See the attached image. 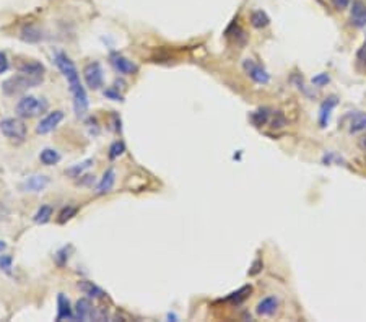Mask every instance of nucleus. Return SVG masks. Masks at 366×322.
I'll use <instances>...</instances> for the list:
<instances>
[{
	"mask_svg": "<svg viewBox=\"0 0 366 322\" xmlns=\"http://www.w3.org/2000/svg\"><path fill=\"white\" fill-rule=\"evenodd\" d=\"M0 132L13 143H21L26 138V125L21 119L5 118L0 120Z\"/></svg>",
	"mask_w": 366,
	"mask_h": 322,
	"instance_id": "obj_3",
	"label": "nucleus"
},
{
	"mask_svg": "<svg viewBox=\"0 0 366 322\" xmlns=\"http://www.w3.org/2000/svg\"><path fill=\"white\" fill-rule=\"evenodd\" d=\"M91 166H93V160H85V161L78 163V165H75V166L68 168V169L66 171V174L70 176V177H78L83 171L90 169Z\"/></svg>",
	"mask_w": 366,
	"mask_h": 322,
	"instance_id": "obj_22",
	"label": "nucleus"
},
{
	"mask_svg": "<svg viewBox=\"0 0 366 322\" xmlns=\"http://www.w3.org/2000/svg\"><path fill=\"white\" fill-rule=\"evenodd\" d=\"M331 2H332V5L337 8V10H344V8L349 7L350 0H331Z\"/></svg>",
	"mask_w": 366,
	"mask_h": 322,
	"instance_id": "obj_33",
	"label": "nucleus"
},
{
	"mask_svg": "<svg viewBox=\"0 0 366 322\" xmlns=\"http://www.w3.org/2000/svg\"><path fill=\"white\" fill-rule=\"evenodd\" d=\"M366 130V113H358L353 116L350 122V132L351 134H358Z\"/></svg>",
	"mask_w": 366,
	"mask_h": 322,
	"instance_id": "obj_21",
	"label": "nucleus"
},
{
	"mask_svg": "<svg viewBox=\"0 0 366 322\" xmlns=\"http://www.w3.org/2000/svg\"><path fill=\"white\" fill-rule=\"evenodd\" d=\"M275 116H277V118H273V120H272V127H273V129H282V127H285V124H286L285 116L282 114V113H277Z\"/></svg>",
	"mask_w": 366,
	"mask_h": 322,
	"instance_id": "obj_30",
	"label": "nucleus"
},
{
	"mask_svg": "<svg viewBox=\"0 0 366 322\" xmlns=\"http://www.w3.org/2000/svg\"><path fill=\"white\" fill-rule=\"evenodd\" d=\"M5 247H7V244H5V242H3V241H0V253H2V251L5 249Z\"/></svg>",
	"mask_w": 366,
	"mask_h": 322,
	"instance_id": "obj_37",
	"label": "nucleus"
},
{
	"mask_svg": "<svg viewBox=\"0 0 366 322\" xmlns=\"http://www.w3.org/2000/svg\"><path fill=\"white\" fill-rule=\"evenodd\" d=\"M251 290H252L251 287H243L241 290H238L236 293H231V295L226 298V301H231V303H234V305H239L241 301L246 300L248 295L251 293Z\"/></svg>",
	"mask_w": 366,
	"mask_h": 322,
	"instance_id": "obj_24",
	"label": "nucleus"
},
{
	"mask_svg": "<svg viewBox=\"0 0 366 322\" xmlns=\"http://www.w3.org/2000/svg\"><path fill=\"white\" fill-rule=\"evenodd\" d=\"M78 288H80V291H83L86 296H90V298H104L106 296V293L101 290L100 287H96L93 282H88V280H82V282H78Z\"/></svg>",
	"mask_w": 366,
	"mask_h": 322,
	"instance_id": "obj_14",
	"label": "nucleus"
},
{
	"mask_svg": "<svg viewBox=\"0 0 366 322\" xmlns=\"http://www.w3.org/2000/svg\"><path fill=\"white\" fill-rule=\"evenodd\" d=\"M124 152H126V145H124V142H114L109 148V158H111V160H114V158L122 155Z\"/></svg>",
	"mask_w": 366,
	"mask_h": 322,
	"instance_id": "obj_26",
	"label": "nucleus"
},
{
	"mask_svg": "<svg viewBox=\"0 0 366 322\" xmlns=\"http://www.w3.org/2000/svg\"><path fill=\"white\" fill-rule=\"evenodd\" d=\"M21 38H23V41H28V43H38V41H41V38H43V34H41V31L36 26L30 25V26L23 28Z\"/></svg>",
	"mask_w": 366,
	"mask_h": 322,
	"instance_id": "obj_19",
	"label": "nucleus"
},
{
	"mask_svg": "<svg viewBox=\"0 0 366 322\" xmlns=\"http://www.w3.org/2000/svg\"><path fill=\"white\" fill-rule=\"evenodd\" d=\"M358 147L361 148L363 152H366V135H363L360 140H358Z\"/></svg>",
	"mask_w": 366,
	"mask_h": 322,
	"instance_id": "obj_36",
	"label": "nucleus"
},
{
	"mask_svg": "<svg viewBox=\"0 0 366 322\" xmlns=\"http://www.w3.org/2000/svg\"><path fill=\"white\" fill-rule=\"evenodd\" d=\"M39 160L46 166H54L60 161V155L54 148H44V150L39 153Z\"/></svg>",
	"mask_w": 366,
	"mask_h": 322,
	"instance_id": "obj_17",
	"label": "nucleus"
},
{
	"mask_svg": "<svg viewBox=\"0 0 366 322\" xmlns=\"http://www.w3.org/2000/svg\"><path fill=\"white\" fill-rule=\"evenodd\" d=\"M12 269H13L12 255H8V254H3L2 255V253H0V270H2V272H5L7 275H10L12 273Z\"/></svg>",
	"mask_w": 366,
	"mask_h": 322,
	"instance_id": "obj_25",
	"label": "nucleus"
},
{
	"mask_svg": "<svg viewBox=\"0 0 366 322\" xmlns=\"http://www.w3.org/2000/svg\"><path fill=\"white\" fill-rule=\"evenodd\" d=\"M75 317L80 321H85V319H91L93 317L95 319V307L91 305L90 300H86V298H82V300L77 301L75 305Z\"/></svg>",
	"mask_w": 366,
	"mask_h": 322,
	"instance_id": "obj_12",
	"label": "nucleus"
},
{
	"mask_svg": "<svg viewBox=\"0 0 366 322\" xmlns=\"http://www.w3.org/2000/svg\"><path fill=\"white\" fill-rule=\"evenodd\" d=\"M48 184H49V177L48 176L34 174V176L26 177L20 187H21L23 192H43V190L48 187Z\"/></svg>",
	"mask_w": 366,
	"mask_h": 322,
	"instance_id": "obj_9",
	"label": "nucleus"
},
{
	"mask_svg": "<svg viewBox=\"0 0 366 322\" xmlns=\"http://www.w3.org/2000/svg\"><path fill=\"white\" fill-rule=\"evenodd\" d=\"M356 67H358L361 72H366V43L363 48L358 51V54H356Z\"/></svg>",
	"mask_w": 366,
	"mask_h": 322,
	"instance_id": "obj_29",
	"label": "nucleus"
},
{
	"mask_svg": "<svg viewBox=\"0 0 366 322\" xmlns=\"http://www.w3.org/2000/svg\"><path fill=\"white\" fill-rule=\"evenodd\" d=\"M7 217H8V208L5 207V205L0 203V221L7 220Z\"/></svg>",
	"mask_w": 366,
	"mask_h": 322,
	"instance_id": "obj_35",
	"label": "nucleus"
},
{
	"mask_svg": "<svg viewBox=\"0 0 366 322\" xmlns=\"http://www.w3.org/2000/svg\"><path fill=\"white\" fill-rule=\"evenodd\" d=\"M75 215H77V207L68 205V207H66L59 213V223H66L67 220H70L72 217H75Z\"/></svg>",
	"mask_w": 366,
	"mask_h": 322,
	"instance_id": "obj_27",
	"label": "nucleus"
},
{
	"mask_svg": "<svg viewBox=\"0 0 366 322\" xmlns=\"http://www.w3.org/2000/svg\"><path fill=\"white\" fill-rule=\"evenodd\" d=\"M243 68H244V72H246L248 75L251 77L256 83L266 85V83L270 82V75H268V73L261 67V65H257V64L254 62V60H251V59H246V60H244V62H243Z\"/></svg>",
	"mask_w": 366,
	"mask_h": 322,
	"instance_id": "obj_7",
	"label": "nucleus"
},
{
	"mask_svg": "<svg viewBox=\"0 0 366 322\" xmlns=\"http://www.w3.org/2000/svg\"><path fill=\"white\" fill-rule=\"evenodd\" d=\"M109 62L114 67L116 72H119L120 75H133V73H137V70H138V67L132 62V60H129L127 57H124V55L119 52L111 54Z\"/></svg>",
	"mask_w": 366,
	"mask_h": 322,
	"instance_id": "obj_6",
	"label": "nucleus"
},
{
	"mask_svg": "<svg viewBox=\"0 0 366 322\" xmlns=\"http://www.w3.org/2000/svg\"><path fill=\"white\" fill-rule=\"evenodd\" d=\"M280 306V301L277 296H267L264 300L259 301V305L256 307V312L259 316H273L277 312Z\"/></svg>",
	"mask_w": 366,
	"mask_h": 322,
	"instance_id": "obj_11",
	"label": "nucleus"
},
{
	"mask_svg": "<svg viewBox=\"0 0 366 322\" xmlns=\"http://www.w3.org/2000/svg\"><path fill=\"white\" fill-rule=\"evenodd\" d=\"M329 80H331V78H329L327 73H319L317 77L313 78V85H316V86H324V85H327Z\"/></svg>",
	"mask_w": 366,
	"mask_h": 322,
	"instance_id": "obj_31",
	"label": "nucleus"
},
{
	"mask_svg": "<svg viewBox=\"0 0 366 322\" xmlns=\"http://www.w3.org/2000/svg\"><path fill=\"white\" fill-rule=\"evenodd\" d=\"M41 80H36V78H31L28 75H15V77H10L8 80L3 82L2 85V90L5 95L12 96V95H18V93L28 90V88H34L36 85H39Z\"/></svg>",
	"mask_w": 366,
	"mask_h": 322,
	"instance_id": "obj_4",
	"label": "nucleus"
},
{
	"mask_svg": "<svg viewBox=\"0 0 366 322\" xmlns=\"http://www.w3.org/2000/svg\"><path fill=\"white\" fill-rule=\"evenodd\" d=\"M62 119H64L62 111H52V113H49L46 118L41 119V122L36 125V132L41 134V135H46V134L52 132V130L57 129V125L62 122Z\"/></svg>",
	"mask_w": 366,
	"mask_h": 322,
	"instance_id": "obj_8",
	"label": "nucleus"
},
{
	"mask_svg": "<svg viewBox=\"0 0 366 322\" xmlns=\"http://www.w3.org/2000/svg\"><path fill=\"white\" fill-rule=\"evenodd\" d=\"M48 107H49V102L48 100H44V98L25 96L17 102L15 111L23 119H33L41 114H44L46 111H48Z\"/></svg>",
	"mask_w": 366,
	"mask_h": 322,
	"instance_id": "obj_2",
	"label": "nucleus"
},
{
	"mask_svg": "<svg viewBox=\"0 0 366 322\" xmlns=\"http://www.w3.org/2000/svg\"><path fill=\"white\" fill-rule=\"evenodd\" d=\"M18 72L23 73V75H28L31 78H36V80H43V75L46 72L44 65L41 62H36V60H25L18 65Z\"/></svg>",
	"mask_w": 366,
	"mask_h": 322,
	"instance_id": "obj_10",
	"label": "nucleus"
},
{
	"mask_svg": "<svg viewBox=\"0 0 366 322\" xmlns=\"http://www.w3.org/2000/svg\"><path fill=\"white\" fill-rule=\"evenodd\" d=\"M54 210L50 205H41V207L38 208V212L34 213L33 220L36 223H39V225H44V223H48L50 220V217H52Z\"/></svg>",
	"mask_w": 366,
	"mask_h": 322,
	"instance_id": "obj_20",
	"label": "nucleus"
},
{
	"mask_svg": "<svg viewBox=\"0 0 366 322\" xmlns=\"http://www.w3.org/2000/svg\"><path fill=\"white\" fill-rule=\"evenodd\" d=\"M104 96H108V98H111V100H114V101H122V96H120L119 93H116L114 90H106L104 91Z\"/></svg>",
	"mask_w": 366,
	"mask_h": 322,
	"instance_id": "obj_34",
	"label": "nucleus"
},
{
	"mask_svg": "<svg viewBox=\"0 0 366 322\" xmlns=\"http://www.w3.org/2000/svg\"><path fill=\"white\" fill-rule=\"evenodd\" d=\"M57 303H59V314H57V319L62 321V319H70L73 317L72 314V307H70V303L64 295H59L57 298Z\"/></svg>",
	"mask_w": 366,
	"mask_h": 322,
	"instance_id": "obj_18",
	"label": "nucleus"
},
{
	"mask_svg": "<svg viewBox=\"0 0 366 322\" xmlns=\"http://www.w3.org/2000/svg\"><path fill=\"white\" fill-rule=\"evenodd\" d=\"M267 119H268V113H267V109H259V111H256L252 116H251V120L256 125H262V124H266L267 122Z\"/></svg>",
	"mask_w": 366,
	"mask_h": 322,
	"instance_id": "obj_28",
	"label": "nucleus"
},
{
	"mask_svg": "<svg viewBox=\"0 0 366 322\" xmlns=\"http://www.w3.org/2000/svg\"><path fill=\"white\" fill-rule=\"evenodd\" d=\"M54 62L68 83V88H70V93L73 96L75 114L78 116V118H82V116H85V113L88 111V96H86L85 88H83L82 82H80V75H78V70L75 67V64H73L64 52L55 54Z\"/></svg>",
	"mask_w": 366,
	"mask_h": 322,
	"instance_id": "obj_1",
	"label": "nucleus"
},
{
	"mask_svg": "<svg viewBox=\"0 0 366 322\" xmlns=\"http://www.w3.org/2000/svg\"><path fill=\"white\" fill-rule=\"evenodd\" d=\"M83 78H85L86 86L91 88V90H100L104 85L103 68H101L98 62H91L83 68Z\"/></svg>",
	"mask_w": 366,
	"mask_h": 322,
	"instance_id": "obj_5",
	"label": "nucleus"
},
{
	"mask_svg": "<svg viewBox=\"0 0 366 322\" xmlns=\"http://www.w3.org/2000/svg\"><path fill=\"white\" fill-rule=\"evenodd\" d=\"M351 23L356 28L366 26V5L361 0H355L351 5Z\"/></svg>",
	"mask_w": 366,
	"mask_h": 322,
	"instance_id": "obj_13",
	"label": "nucleus"
},
{
	"mask_svg": "<svg viewBox=\"0 0 366 322\" xmlns=\"http://www.w3.org/2000/svg\"><path fill=\"white\" fill-rule=\"evenodd\" d=\"M8 70V59L5 52H0V75Z\"/></svg>",
	"mask_w": 366,
	"mask_h": 322,
	"instance_id": "obj_32",
	"label": "nucleus"
},
{
	"mask_svg": "<svg viewBox=\"0 0 366 322\" xmlns=\"http://www.w3.org/2000/svg\"><path fill=\"white\" fill-rule=\"evenodd\" d=\"M268 23H270V20H268V17L264 13L262 10H256L251 15V25L254 26V28H266Z\"/></svg>",
	"mask_w": 366,
	"mask_h": 322,
	"instance_id": "obj_23",
	"label": "nucleus"
},
{
	"mask_svg": "<svg viewBox=\"0 0 366 322\" xmlns=\"http://www.w3.org/2000/svg\"><path fill=\"white\" fill-rule=\"evenodd\" d=\"M335 106H337V98L335 96L327 98V100L322 102L321 114H319V124H321V127H326V124H327V120H329V116H331V111Z\"/></svg>",
	"mask_w": 366,
	"mask_h": 322,
	"instance_id": "obj_16",
	"label": "nucleus"
},
{
	"mask_svg": "<svg viewBox=\"0 0 366 322\" xmlns=\"http://www.w3.org/2000/svg\"><path fill=\"white\" fill-rule=\"evenodd\" d=\"M116 183V171L113 169V168H109L108 171L104 172L103 179H101V183L98 184V195H103L106 192H109L111 189H113V186Z\"/></svg>",
	"mask_w": 366,
	"mask_h": 322,
	"instance_id": "obj_15",
	"label": "nucleus"
}]
</instances>
